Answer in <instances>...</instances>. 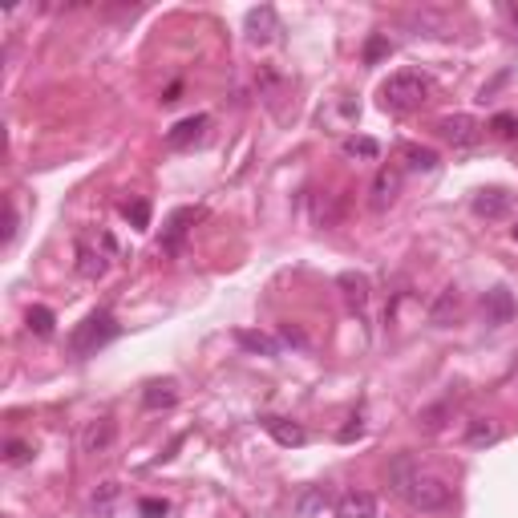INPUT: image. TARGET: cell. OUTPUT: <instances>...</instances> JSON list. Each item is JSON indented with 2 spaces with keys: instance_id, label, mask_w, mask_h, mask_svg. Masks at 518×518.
Wrapping results in <instances>:
<instances>
[{
  "instance_id": "7402d4cb",
  "label": "cell",
  "mask_w": 518,
  "mask_h": 518,
  "mask_svg": "<svg viewBox=\"0 0 518 518\" xmlns=\"http://www.w3.org/2000/svg\"><path fill=\"white\" fill-rule=\"evenodd\" d=\"M401 154L409 158V170H437V154L426 146H401Z\"/></svg>"
},
{
  "instance_id": "484cf974",
  "label": "cell",
  "mask_w": 518,
  "mask_h": 518,
  "mask_svg": "<svg viewBox=\"0 0 518 518\" xmlns=\"http://www.w3.org/2000/svg\"><path fill=\"white\" fill-rule=\"evenodd\" d=\"M5 450H8V454H5L8 465H29V462H33V446H29V442H8Z\"/></svg>"
},
{
  "instance_id": "f1b7e54d",
  "label": "cell",
  "mask_w": 518,
  "mask_h": 518,
  "mask_svg": "<svg viewBox=\"0 0 518 518\" xmlns=\"http://www.w3.org/2000/svg\"><path fill=\"white\" fill-rule=\"evenodd\" d=\"M138 511H142L146 518H158V514H167L170 506H167V503H158V498H142V506H138Z\"/></svg>"
},
{
  "instance_id": "44dd1931",
  "label": "cell",
  "mask_w": 518,
  "mask_h": 518,
  "mask_svg": "<svg viewBox=\"0 0 518 518\" xmlns=\"http://www.w3.org/2000/svg\"><path fill=\"white\" fill-rule=\"evenodd\" d=\"M450 316H457V288H446L442 296H437V304L429 308V321L434 324H446Z\"/></svg>"
},
{
  "instance_id": "ffe728a7",
  "label": "cell",
  "mask_w": 518,
  "mask_h": 518,
  "mask_svg": "<svg viewBox=\"0 0 518 518\" xmlns=\"http://www.w3.org/2000/svg\"><path fill=\"white\" fill-rule=\"evenodd\" d=\"M24 321H29V332H37V336H53L57 316H53V308H45V304H33Z\"/></svg>"
},
{
  "instance_id": "603a6c76",
  "label": "cell",
  "mask_w": 518,
  "mask_h": 518,
  "mask_svg": "<svg viewBox=\"0 0 518 518\" xmlns=\"http://www.w3.org/2000/svg\"><path fill=\"white\" fill-rule=\"evenodd\" d=\"M324 506H328V490L324 486H312V490H304V498H300L296 511L304 514V518H312L316 511H324Z\"/></svg>"
},
{
  "instance_id": "4fadbf2b",
  "label": "cell",
  "mask_w": 518,
  "mask_h": 518,
  "mask_svg": "<svg viewBox=\"0 0 518 518\" xmlns=\"http://www.w3.org/2000/svg\"><path fill=\"white\" fill-rule=\"evenodd\" d=\"M142 405H146V409H154V413H158V409H175V405H178V385L170 381V377H167V381H150V385H146V393H142Z\"/></svg>"
},
{
  "instance_id": "7a4b0ae2",
  "label": "cell",
  "mask_w": 518,
  "mask_h": 518,
  "mask_svg": "<svg viewBox=\"0 0 518 518\" xmlns=\"http://www.w3.org/2000/svg\"><path fill=\"white\" fill-rule=\"evenodd\" d=\"M426 98H429V82L421 73H413V69H401V73H393L381 85V106L388 114H413V110L426 106Z\"/></svg>"
},
{
  "instance_id": "d4e9b609",
  "label": "cell",
  "mask_w": 518,
  "mask_h": 518,
  "mask_svg": "<svg viewBox=\"0 0 518 518\" xmlns=\"http://www.w3.org/2000/svg\"><path fill=\"white\" fill-rule=\"evenodd\" d=\"M122 211H126V219H134V227H138V231L150 227V203H142V198H138V203H126Z\"/></svg>"
},
{
  "instance_id": "30bf717a",
  "label": "cell",
  "mask_w": 518,
  "mask_h": 518,
  "mask_svg": "<svg viewBox=\"0 0 518 518\" xmlns=\"http://www.w3.org/2000/svg\"><path fill=\"white\" fill-rule=\"evenodd\" d=\"M198 219H203L198 206H183V211H175V215H170V223H167V231H162V247H167V252H178V247H183V235L191 231V223H198Z\"/></svg>"
},
{
  "instance_id": "ba28073f",
  "label": "cell",
  "mask_w": 518,
  "mask_h": 518,
  "mask_svg": "<svg viewBox=\"0 0 518 518\" xmlns=\"http://www.w3.org/2000/svg\"><path fill=\"white\" fill-rule=\"evenodd\" d=\"M482 316H486V324H490V328L511 324V316H514V300H511V292H506V288H490L486 296H482Z\"/></svg>"
},
{
  "instance_id": "e0dca14e",
  "label": "cell",
  "mask_w": 518,
  "mask_h": 518,
  "mask_svg": "<svg viewBox=\"0 0 518 518\" xmlns=\"http://www.w3.org/2000/svg\"><path fill=\"white\" fill-rule=\"evenodd\" d=\"M498 437H503V429H498L490 417H474L470 429H465V446H474V450H482V446H494Z\"/></svg>"
},
{
  "instance_id": "4dcf8cb0",
  "label": "cell",
  "mask_w": 518,
  "mask_h": 518,
  "mask_svg": "<svg viewBox=\"0 0 518 518\" xmlns=\"http://www.w3.org/2000/svg\"><path fill=\"white\" fill-rule=\"evenodd\" d=\"M511 235H514V244H518V223H514V227H511Z\"/></svg>"
},
{
  "instance_id": "f546056e",
  "label": "cell",
  "mask_w": 518,
  "mask_h": 518,
  "mask_svg": "<svg viewBox=\"0 0 518 518\" xmlns=\"http://www.w3.org/2000/svg\"><path fill=\"white\" fill-rule=\"evenodd\" d=\"M16 223H21V219H16V206L8 203V231H5V244H13V239H16Z\"/></svg>"
},
{
  "instance_id": "7c38bea8",
  "label": "cell",
  "mask_w": 518,
  "mask_h": 518,
  "mask_svg": "<svg viewBox=\"0 0 518 518\" xmlns=\"http://www.w3.org/2000/svg\"><path fill=\"white\" fill-rule=\"evenodd\" d=\"M114 437H118V426H114V417H98L90 429H85V437H82V446H85V454H106L110 446H114Z\"/></svg>"
},
{
  "instance_id": "2e32d148",
  "label": "cell",
  "mask_w": 518,
  "mask_h": 518,
  "mask_svg": "<svg viewBox=\"0 0 518 518\" xmlns=\"http://www.w3.org/2000/svg\"><path fill=\"white\" fill-rule=\"evenodd\" d=\"M341 288H344V300H349V308L365 312V308H369V275L344 272V275H341Z\"/></svg>"
},
{
  "instance_id": "52a82bcc",
  "label": "cell",
  "mask_w": 518,
  "mask_h": 518,
  "mask_svg": "<svg viewBox=\"0 0 518 518\" xmlns=\"http://www.w3.org/2000/svg\"><path fill=\"white\" fill-rule=\"evenodd\" d=\"M114 252H118L114 239H110V244L101 247V252L90 244V239H77V272L90 275V280H98V275L110 267V255H114Z\"/></svg>"
},
{
  "instance_id": "3957f363",
  "label": "cell",
  "mask_w": 518,
  "mask_h": 518,
  "mask_svg": "<svg viewBox=\"0 0 518 518\" xmlns=\"http://www.w3.org/2000/svg\"><path fill=\"white\" fill-rule=\"evenodd\" d=\"M118 332H122V328H118L114 316H110L106 308H98V312H90L82 324L73 328V336H69V349H73V357H93V352L106 349Z\"/></svg>"
},
{
  "instance_id": "8992f818",
  "label": "cell",
  "mask_w": 518,
  "mask_h": 518,
  "mask_svg": "<svg viewBox=\"0 0 518 518\" xmlns=\"http://www.w3.org/2000/svg\"><path fill=\"white\" fill-rule=\"evenodd\" d=\"M470 206H474V215H482V219H503V215H511L514 195L506 191V187H482Z\"/></svg>"
},
{
  "instance_id": "5bb4252c",
  "label": "cell",
  "mask_w": 518,
  "mask_h": 518,
  "mask_svg": "<svg viewBox=\"0 0 518 518\" xmlns=\"http://www.w3.org/2000/svg\"><path fill=\"white\" fill-rule=\"evenodd\" d=\"M264 429H267V434H272L280 446H304V442H308V429L296 426V421H288V417H264Z\"/></svg>"
},
{
  "instance_id": "ac0fdd59",
  "label": "cell",
  "mask_w": 518,
  "mask_h": 518,
  "mask_svg": "<svg viewBox=\"0 0 518 518\" xmlns=\"http://www.w3.org/2000/svg\"><path fill=\"white\" fill-rule=\"evenodd\" d=\"M122 498V486L118 482H101L98 490H93V498H90V506H93V514L98 518H110L114 514V503Z\"/></svg>"
},
{
  "instance_id": "9c48e42d",
  "label": "cell",
  "mask_w": 518,
  "mask_h": 518,
  "mask_svg": "<svg viewBox=\"0 0 518 518\" xmlns=\"http://www.w3.org/2000/svg\"><path fill=\"white\" fill-rule=\"evenodd\" d=\"M206 126H211V118H206V114H191V118H183L178 126H170L167 146H170V150H187V146H195L198 138L206 134Z\"/></svg>"
},
{
  "instance_id": "8fae6325",
  "label": "cell",
  "mask_w": 518,
  "mask_h": 518,
  "mask_svg": "<svg viewBox=\"0 0 518 518\" xmlns=\"http://www.w3.org/2000/svg\"><path fill=\"white\" fill-rule=\"evenodd\" d=\"M336 518H377V498L369 490H349L336 498Z\"/></svg>"
},
{
  "instance_id": "83f0119b",
  "label": "cell",
  "mask_w": 518,
  "mask_h": 518,
  "mask_svg": "<svg viewBox=\"0 0 518 518\" xmlns=\"http://www.w3.org/2000/svg\"><path fill=\"white\" fill-rule=\"evenodd\" d=\"M385 53H393V45H388V37H373V41H369V49H365V62L373 65L377 57H385Z\"/></svg>"
},
{
  "instance_id": "5b68a950",
  "label": "cell",
  "mask_w": 518,
  "mask_h": 518,
  "mask_svg": "<svg viewBox=\"0 0 518 518\" xmlns=\"http://www.w3.org/2000/svg\"><path fill=\"white\" fill-rule=\"evenodd\" d=\"M244 33H247V41L252 45H272V41H280V16H275V8L272 5H259L247 13V21H244Z\"/></svg>"
},
{
  "instance_id": "4316f807",
  "label": "cell",
  "mask_w": 518,
  "mask_h": 518,
  "mask_svg": "<svg viewBox=\"0 0 518 518\" xmlns=\"http://www.w3.org/2000/svg\"><path fill=\"white\" fill-rule=\"evenodd\" d=\"M498 138H518V118L514 114H494V122H490Z\"/></svg>"
},
{
  "instance_id": "6da1fadb",
  "label": "cell",
  "mask_w": 518,
  "mask_h": 518,
  "mask_svg": "<svg viewBox=\"0 0 518 518\" xmlns=\"http://www.w3.org/2000/svg\"><path fill=\"white\" fill-rule=\"evenodd\" d=\"M388 482H393L397 498H401L405 506H413V511H421V514H437V511H446V506L454 503L450 486H446L437 474H429L426 465H417L413 457H397L393 470H388Z\"/></svg>"
},
{
  "instance_id": "d6986e66",
  "label": "cell",
  "mask_w": 518,
  "mask_h": 518,
  "mask_svg": "<svg viewBox=\"0 0 518 518\" xmlns=\"http://www.w3.org/2000/svg\"><path fill=\"white\" fill-rule=\"evenodd\" d=\"M235 341L244 344V349H252V352H264V357H280V341H272V336H264V332H247V328H239Z\"/></svg>"
},
{
  "instance_id": "9a60e30c",
  "label": "cell",
  "mask_w": 518,
  "mask_h": 518,
  "mask_svg": "<svg viewBox=\"0 0 518 518\" xmlns=\"http://www.w3.org/2000/svg\"><path fill=\"white\" fill-rule=\"evenodd\" d=\"M397 191H401V175H397V170H388V167H381V175H377V183H373V211L393 206Z\"/></svg>"
},
{
  "instance_id": "cb8c5ba5",
  "label": "cell",
  "mask_w": 518,
  "mask_h": 518,
  "mask_svg": "<svg viewBox=\"0 0 518 518\" xmlns=\"http://www.w3.org/2000/svg\"><path fill=\"white\" fill-rule=\"evenodd\" d=\"M344 154H360V158H377V154H381V146H377L373 138H344Z\"/></svg>"
},
{
  "instance_id": "277c9868",
  "label": "cell",
  "mask_w": 518,
  "mask_h": 518,
  "mask_svg": "<svg viewBox=\"0 0 518 518\" xmlns=\"http://www.w3.org/2000/svg\"><path fill=\"white\" fill-rule=\"evenodd\" d=\"M437 134H442L454 150H465V146H474L482 138V122L470 114H446L442 122H437Z\"/></svg>"
}]
</instances>
